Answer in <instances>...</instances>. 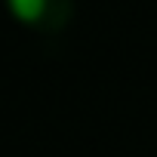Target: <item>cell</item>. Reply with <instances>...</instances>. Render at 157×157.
<instances>
[{
    "instance_id": "1",
    "label": "cell",
    "mask_w": 157,
    "mask_h": 157,
    "mask_svg": "<svg viewBox=\"0 0 157 157\" xmlns=\"http://www.w3.org/2000/svg\"><path fill=\"white\" fill-rule=\"evenodd\" d=\"M10 16L31 31L56 34L68 28L74 16V0H3Z\"/></svg>"
}]
</instances>
